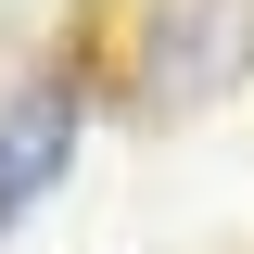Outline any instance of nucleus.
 Here are the masks:
<instances>
[{
    "label": "nucleus",
    "mask_w": 254,
    "mask_h": 254,
    "mask_svg": "<svg viewBox=\"0 0 254 254\" xmlns=\"http://www.w3.org/2000/svg\"><path fill=\"white\" fill-rule=\"evenodd\" d=\"M254 64V0H153L140 13V102L190 115Z\"/></svg>",
    "instance_id": "1"
},
{
    "label": "nucleus",
    "mask_w": 254,
    "mask_h": 254,
    "mask_svg": "<svg viewBox=\"0 0 254 254\" xmlns=\"http://www.w3.org/2000/svg\"><path fill=\"white\" fill-rule=\"evenodd\" d=\"M64 165H76V89H26V102H0V229L26 216L38 190L64 178Z\"/></svg>",
    "instance_id": "2"
}]
</instances>
